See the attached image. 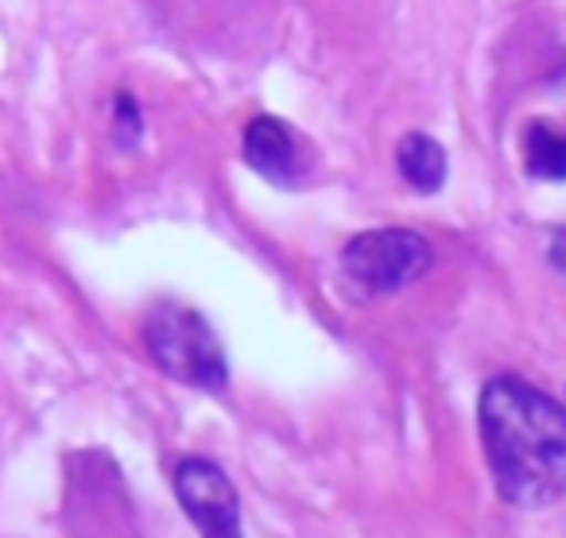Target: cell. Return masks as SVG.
Returning <instances> with one entry per match:
<instances>
[{
    "mask_svg": "<svg viewBox=\"0 0 566 538\" xmlns=\"http://www.w3.org/2000/svg\"><path fill=\"white\" fill-rule=\"evenodd\" d=\"M489 473L504 504L547 507L566 492V407L547 391L496 376L478 403Z\"/></svg>",
    "mask_w": 566,
    "mask_h": 538,
    "instance_id": "cell-1",
    "label": "cell"
},
{
    "mask_svg": "<svg viewBox=\"0 0 566 538\" xmlns=\"http://www.w3.org/2000/svg\"><path fill=\"white\" fill-rule=\"evenodd\" d=\"M144 341H148L151 360L171 380L190 383L198 391H226L229 360L221 352L218 334L198 310L175 303L156 306L144 326Z\"/></svg>",
    "mask_w": 566,
    "mask_h": 538,
    "instance_id": "cell-2",
    "label": "cell"
},
{
    "mask_svg": "<svg viewBox=\"0 0 566 538\" xmlns=\"http://www.w3.org/2000/svg\"><path fill=\"white\" fill-rule=\"evenodd\" d=\"M431 244L411 229H373L346 244L342 267L369 295H392L427 275L431 267Z\"/></svg>",
    "mask_w": 566,
    "mask_h": 538,
    "instance_id": "cell-3",
    "label": "cell"
},
{
    "mask_svg": "<svg viewBox=\"0 0 566 538\" xmlns=\"http://www.w3.org/2000/svg\"><path fill=\"white\" fill-rule=\"evenodd\" d=\"M175 496L202 538H241V499L221 465L182 457L175 465Z\"/></svg>",
    "mask_w": 566,
    "mask_h": 538,
    "instance_id": "cell-4",
    "label": "cell"
},
{
    "mask_svg": "<svg viewBox=\"0 0 566 538\" xmlns=\"http://www.w3.org/2000/svg\"><path fill=\"white\" fill-rule=\"evenodd\" d=\"M244 159L256 175L280 187H295L303 179V151L295 133L275 117H252L244 128Z\"/></svg>",
    "mask_w": 566,
    "mask_h": 538,
    "instance_id": "cell-5",
    "label": "cell"
},
{
    "mask_svg": "<svg viewBox=\"0 0 566 538\" xmlns=\"http://www.w3.org/2000/svg\"><path fill=\"white\" fill-rule=\"evenodd\" d=\"M396 167L419 194H434L447 182V151H442L439 140L423 133L403 136L400 148H396Z\"/></svg>",
    "mask_w": 566,
    "mask_h": 538,
    "instance_id": "cell-6",
    "label": "cell"
},
{
    "mask_svg": "<svg viewBox=\"0 0 566 538\" xmlns=\"http://www.w3.org/2000/svg\"><path fill=\"white\" fill-rule=\"evenodd\" d=\"M524 159L527 175L543 182H563L566 179V133L551 128L547 120H535L524 136Z\"/></svg>",
    "mask_w": 566,
    "mask_h": 538,
    "instance_id": "cell-7",
    "label": "cell"
},
{
    "mask_svg": "<svg viewBox=\"0 0 566 538\" xmlns=\"http://www.w3.org/2000/svg\"><path fill=\"white\" fill-rule=\"evenodd\" d=\"M136 136H140V113H136V102L128 94H117V140L125 148H133Z\"/></svg>",
    "mask_w": 566,
    "mask_h": 538,
    "instance_id": "cell-8",
    "label": "cell"
},
{
    "mask_svg": "<svg viewBox=\"0 0 566 538\" xmlns=\"http://www.w3.org/2000/svg\"><path fill=\"white\" fill-rule=\"evenodd\" d=\"M551 260H555L558 267H566V229H563V233H555V249H551Z\"/></svg>",
    "mask_w": 566,
    "mask_h": 538,
    "instance_id": "cell-9",
    "label": "cell"
}]
</instances>
